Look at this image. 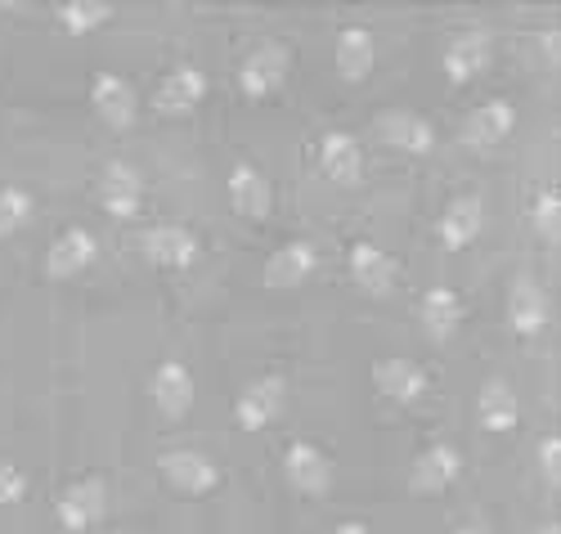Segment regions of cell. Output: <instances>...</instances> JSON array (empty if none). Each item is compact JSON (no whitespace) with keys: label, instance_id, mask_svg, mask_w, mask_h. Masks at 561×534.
I'll list each match as a JSON object with an SVG mask.
<instances>
[{"label":"cell","instance_id":"17","mask_svg":"<svg viewBox=\"0 0 561 534\" xmlns=\"http://www.w3.org/2000/svg\"><path fill=\"white\" fill-rule=\"evenodd\" d=\"M481 225H485V203L477 198V193H458V198L445 207L440 225H436V234H440V248L462 252L467 242H477Z\"/></svg>","mask_w":561,"mask_h":534},{"label":"cell","instance_id":"27","mask_svg":"<svg viewBox=\"0 0 561 534\" xmlns=\"http://www.w3.org/2000/svg\"><path fill=\"white\" fill-rule=\"evenodd\" d=\"M27 220H32V193L19 189V184H5L0 189V238H10Z\"/></svg>","mask_w":561,"mask_h":534},{"label":"cell","instance_id":"14","mask_svg":"<svg viewBox=\"0 0 561 534\" xmlns=\"http://www.w3.org/2000/svg\"><path fill=\"white\" fill-rule=\"evenodd\" d=\"M507 323L512 332H522V337H535L548 328V297H543V287L530 279V274H517L507 287Z\"/></svg>","mask_w":561,"mask_h":534},{"label":"cell","instance_id":"33","mask_svg":"<svg viewBox=\"0 0 561 534\" xmlns=\"http://www.w3.org/2000/svg\"><path fill=\"white\" fill-rule=\"evenodd\" d=\"M454 534H485L481 525H462V530H454Z\"/></svg>","mask_w":561,"mask_h":534},{"label":"cell","instance_id":"1","mask_svg":"<svg viewBox=\"0 0 561 534\" xmlns=\"http://www.w3.org/2000/svg\"><path fill=\"white\" fill-rule=\"evenodd\" d=\"M288 68H293L288 45L284 41H261L239 68V86H243L248 100H265V94H274L288 81Z\"/></svg>","mask_w":561,"mask_h":534},{"label":"cell","instance_id":"15","mask_svg":"<svg viewBox=\"0 0 561 534\" xmlns=\"http://www.w3.org/2000/svg\"><path fill=\"white\" fill-rule=\"evenodd\" d=\"M373 386L391 400V405H417L427 396V373L417 368L413 360H378L373 364Z\"/></svg>","mask_w":561,"mask_h":534},{"label":"cell","instance_id":"31","mask_svg":"<svg viewBox=\"0 0 561 534\" xmlns=\"http://www.w3.org/2000/svg\"><path fill=\"white\" fill-rule=\"evenodd\" d=\"M539 41H543V59H548V64H557V41H561V36H557V27H548Z\"/></svg>","mask_w":561,"mask_h":534},{"label":"cell","instance_id":"3","mask_svg":"<svg viewBox=\"0 0 561 534\" xmlns=\"http://www.w3.org/2000/svg\"><path fill=\"white\" fill-rule=\"evenodd\" d=\"M158 471L167 476L171 490H180V495H211L220 485L216 463L207 454H198V450H167L158 458Z\"/></svg>","mask_w":561,"mask_h":534},{"label":"cell","instance_id":"8","mask_svg":"<svg viewBox=\"0 0 561 534\" xmlns=\"http://www.w3.org/2000/svg\"><path fill=\"white\" fill-rule=\"evenodd\" d=\"M203 94H207V77L198 72V68H171L162 81H158V90H153V109L162 113V117H184V113H194L198 104H203Z\"/></svg>","mask_w":561,"mask_h":534},{"label":"cell","instance_id":"25","mask_svg":"<svg viewBox=\"0 0 561 534\" xmlns=\"http://www.w3.org/2000/svg\"><path fill=\"white\" fill-rule=\"evenodd\" d=\"M378 64V41L368 27H342L337 32V72L342 81H364Z\"/></svg>","mask_w":561,"mask_h":534},{"label":"cell","instance_id":"24","mask_svg":"<svg viewBox=\"0 0 561 534\" xmlns=\"http://www.w3.org/2000/svg\"><path fill=\"white\" fill-rule=\"evenodd\" d=\"M417 319H423V332L432 337V342H449V337L458 332L462 323V302L454 287H432V293H423V302H417Z\"/></svg>","mask_w":561,"mask_h":534},{"label":"cell","instance_id":"28","mask_svg":"<svg viewBox=\"0 0 561 534\" xmlns=\"http://www.w3.org/2000/svg\"><path fill=\"white\" fill-rule=\"evenodd\" d=\"M535 229L543 242H557L561 238V203H557V193L543 189L539 198H535Z\"/></svg>","mask_w":561,"mask_h":534},{"label":"cell","instance_id":"34","mask_svg":"<svg viewBox=\"0 0 561 534\" xmlns=\"http://www.w3.org/2000/svg\"><path fill=\"white\" fill-rule=\"evenodd\" d=\"M539 534H561V530H557V525H543V530H539Z\"/></svg>","mask_w":561,"mask_h":534},{"label":"cell","instance_id":"4","mask_svg":"<svg viewBox=\"0 0 561 534\" xmlns=\"http://www.w3.org/2000/svg\"><path fill=\"white\" fill-rule=\"evenodd\" d=\"M108 512V490H104V480L100 476H85V480H72L68 490L59 495V503H55V516H59V525L64 530H90L100 516Z\"/></svg>","mask_w":561,"mask_h":534},{"label":"cell","instance_id":"2","mask_svg":"<svg viewBox=\"0 0 561 534\" xmlns=\"http://www.w3.org/2000/svg\"><path fill=\"white\" fill-rule=\"evenodd\" d=\"M284 400H288L284 377L265 373V377H256L248 391L239 396V405H233V422H239L243 431H265L278 413H284Z\"/></svg>","mask_w":561,"mask_h":534},{"label":"cell","instance_id":"22","mask_svg":"<svg viewBox=\"0 0 561 534\" xmlns=\"http://www.w3.org/2000/svg\"><path fill=\"white\" fill-rule=\"evenodd\" d=\"M314 265H319V252L310 248V242H284L270 261H265V287H301L310 274H314Z\"/></svg>","mask_w":561,"mask_h":534},{"label":"cell","instance_id":"26","mask_svg":"<svg viewBox=\"0 0 561 534\" xmlns=\"http://www.w3.org/2000/svg\"><path fill=\"white\" fill-rule=\"evenodd\" d=\"M55 19L68 36H90L95 27H104L113 19V5H104V0H64V5L55 10Z\"/></svg>","mask_w":561,"mask_h":534},{"label":"cell","instance_id":"20","mask_svg":"<svg viewBox=\"0 0 561 534\" xmlns=\"http://www.w3.org/2000/svg\"><path fill=\"white\" fill-rule=\"evenodd\" d=\"M319 167H323V175H329L333 184H359V175H364V154H359V144H355V135H346V130H329L319 139Z\"/></svg>","mask_w":561,"mask_h":534},{"label":"cell","instance_id":"23","mask_svg":"<svg viewBox=\"0 0 561 534\" xmlns=\"http://www.w3.org/2000/svg\"><path fill=\"white\" fill-rule=\"evenodd\" d=\"M477 418H481V427L485 431H494V435H503V431H512L522 422V405H517V391L503 382V377H490L485 386H481V396H477Z\"/></svg>","mask_w":561,"mask_h":534},{"label":"cell","instance_id":"9","mask_svg":"<svg viewBox=\"0 0 561 534\" xmlns=\"http://www.w3.org/2000/svg\"><path fill=\"white\" fill-rule=\"evenodd\" d=\"M284 476L297 495H329V485H333V463L323 458V450H314L310 441H297L288 454H284Z\"/></svg>","mask_w":561,"mask_h":534},{"label":"cell","instance_id":"16","mask_svg":"<svg viewBox=\"0 0 561 534\" xmlns=\"http://www.w3.org/2000/svg\"><path fill=\"white\" fill-rule=\"evenodd\" d=\"M512 126H517V109L507 100H490L462 117V144L467 149H494L499 139L512 135Z\"/></svg>","mask_w":561,"mask_h":534},{"label":"cell","instance_id":"10","mask_svg":"<svg viewBox=\"0 0 561 534\" xmlns=\"http://www.w3.org/2000/svg\"><path fill=\"white\" fill-rule=\"evenodd\" d=\"M458 471H462V454L440 441V445H427L423 454L413 458L409 485H413V495H440L458 480Z\"/></svg>","mask_w":561,"mask_h":534},{"label":"cell","instance_id":"21","mask_svg":"<svg viewBox=\"0 0 561 534\" xmlns=\"http://www.w3.org/2000/svg\"><path fill=\"white\" fill-rule=\"evenodd\" d=\"M229 207L239 216H248V220H265L270 216V180L252 162H233V171H229Z\"/></svg>","mask_w":561,"mask_h":534},{"label":"cell","instance_id":"19","mask_svg":"<svg viewBox=\"0 0 561 534\" xmlns=\"http://www.w3.org/2000/svg\"><path fill=\"white\" fill-rule=\"evenodd\" d=\"M95 252H100L95 234L90 229H68V234H59L50 242V252H45V274L50 279H72V274H81L90 261H95Z\"/></svg>","mask_w":561,"mask_h":534},{"label":"cell","instance_id":"18","mask_svg":"<svg viewBox=\"0 0 561 534\" xmlns=\"http://www.w3.org/2000/svg\"><path fill=\"white\" fill-rule=\"evenodd\" d=\"M351 279L368 297H391L396 287V261L378 248V242H355L351 248Z\"/></svg>","mask_w":561,"mask_h":534},{"label":"cell","instance_id":"12","mask_svg":"<svg viewBox=\"0 0 561 534\" xmlns=\"http://www.w3.org/2000/svg\"><path fill=\"white\" fill-rule=\"evenodd\" d=\"M90 104H95V113L113 126V130H130L135 126V90L130 81H122L117 72H95V81H90Z\"/></svg>","mask_w":561,"mask_h":534},{"label":"cell","instance_id":"29","mask_svg":"<svg viewBox=\"0 0 561 534\" xmlns=\"http://www.w3.org/2000/svg\"><path fill=\"white\" fill-rule=\"evenodd\" d=\"M23 495H27V476H23L14 463H0V508L19 503Z\"/></svg>","mask_w":561,"mask_h":534},{"label":"cell","instance_id":"30","mask_svg":"<svg viewBox=\"0 0 561 534\" xmlns=\"http://www.w3.org/2000/svg\"><path fill=\"white\" fill-rule=\"evenodd\" d=\"M539 467H543V480H548V485H561V441H557V435H543Z\"/></svg>","mask_w":561,"mask_h":534},{"label":"cell","instance_id":"11","mask_svg":"<svg viewBox=\"0 0 561 534\" xmlns=\"http://www.w3.org/2000/svg\"><path fill=\"white\" fill-rule=\"evenodd\" d=\"M149 396H153V405H158L162 418H171V422L184 418V413L194 409V377H190V368L175 364V360L158 364L153 377H149Z\"/></svg>","mask_w":561,"mask_h":534},{"label":"cell","instance_id":"7","mask_svg":"<svg viewBox=\"0 0 561 534\" xmlns=\"http://www.w3.org/2000/svg\"><path fill=\"white\" fill-rule=\"evenodd\" d=\"M139 252H145L153 265L184 270V265L198 261V238L184 225H153V229L139 234Z\"/></svg>","mask_w":561,"mask_h":534},{"label":"cell","instance_id":"32","mask_svg":"<svg viewBox=\"0 0 561 534\" xmlns=\"http://www.w3.org/2000/svg\"><path fill=\"white\" fill-rule=\"evenodd\" d=\"M333 534H373V530H368L364 521H342V525H337Z\"/></svg>","mask_w":561,"mask_h":534},{"label":"cell","instance_id":"6","mask_svg":"<svg viewBox=\"0 0 561 534\" xmlns=\"http://www.w3.org/2000/svg\"><path fill=\"white\" fill-rule=\"evenodd\" d=\"M490 55H494V36L490 32H458L449 45H445V77L454 81V86H467L472 77H481L485 68H490Z\"/></svg>","mask_w":561,"mask_h":534},{"label":"cell","instance_id":"13","mask_svg":"<svg viewBox=\"0 0 561 534\" xmlns=\"http://www.w3.org/2000/svg\"><path fill=\"white\" fill-rule=\"evenodd\" d=\"M378 135H382V144H391V149L417 154V158L432 154V144H436L432 122L417 117V113H409V109H387V113H378Z\"/></svg>","mask_w":561,"mask_h":534},{"label":"cell","instance_id":"5","mask_svg":"<svg viewBox=\"0 0 561 534\" xmlns=\"http://www.w3.org/2000/svg\"><path fill=\"white\" fill-rule=\"evenodd\" d=\"M100 203L113 220H135L139 203H145V180L130 162H108L100 175Z\"/></svg>","mask_w":561,"mask_h":534}]
</instances>
